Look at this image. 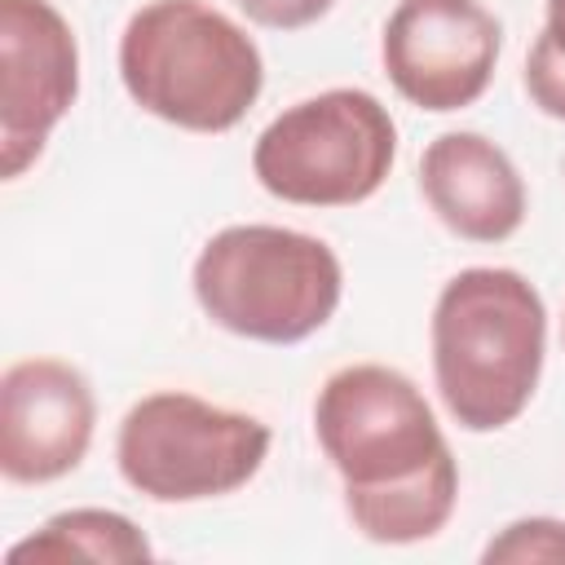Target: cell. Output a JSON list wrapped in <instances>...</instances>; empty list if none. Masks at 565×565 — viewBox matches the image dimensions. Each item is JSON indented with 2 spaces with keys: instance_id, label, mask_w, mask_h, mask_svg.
Wrapping results in <instances>:
<instances>
[{
  "instance_id": "12",
  "label": "cell",
  "mask_w": 565,
  "mask_h": 565,
  "mask_svg": "<svg viewBox=\"0 0 565 565\" xmlns=\"http://www.w3.org/2000/svg\"><path fill=\"white\" fill-rule=\"evenodd\" d=\"M486 565H547V561H565V521L556 516H521L512 525H503L486 547H481Z\"/></svg>"
},
{
  "instance_id": "15",
  "label": "cell",
  "mask_w": 565,
  "mask_h": 565,
  "mask_svg": "<svg viewBox=\"0 0 565 565\" xmlns=\"http://www.w3.org/2000/svg\"><path fill=\"white\" fill-rule=\"evenodd\" d=\"M543 35L565 53V0H547V22H543Z\"/></svg>"
},
{
  "instance_id": "8",
  "label": "cell",
  "mask_w": 565,
  "mask_h": 565,
  "mask_svg": "<svg viewBox=\"0 0 565 565\" xmlns=\"http://www.w3.org/2000/svg\"><path fill=\"white\" fill-rule=\"evenodd\" d=\"M79 97V44L53 0H0V172L18 181Z\"/></svg>"
},
{
  "instance_id": "2",
  "label": "cell",
  "mask_w": 565,
  "mask_h": 565,
  "mask_svg": "<svg viewBox=\"0 0 565 565\" xmlns=\"http://www.w3.org/2000/svg\"><path fill=\"white\" fill-rule=\"evenodd\" d=\"M433 384L463 433H499L530 406L547 358V305L508 265L459 269L433 305Z\"/></svg>"
},
{
  "instance_id": "3",
  "label": "cell",
  "mask_w": 565,
  "mask_h": 565,
  "mask_svg": "<svg viewBox=\"0 0 565 565\" xmlns=\"http://www.w3.org/2000/svg\"><path fill=\"white\" fill-rule=\"evenodd\" d=\"M124 93L185 132H230L265 88L256 40L203 0H150L119 35Z\"/></svg>"
},
{
  "instance_id": "9",
  "label": "cell",
  "mask_w": 565,
  "mask_h": 565,
  "mask_svg": "<svg viewBox=\"0 0 565 565\" xmlns=\"http://www.w3.org/2000/svg\"><path fill=\"white\" fill-rule=\"evenodd\" d=\"M93 428V384L71 362L22 358L0 375V472L13 486H49L75 472Z\"/></svg>"
},
{
  "instance_id": "11",
  "label": "cell",
  "mask_w": 565,
  "mask_h": 565,
  "mask_svg": "<svg viewBox=\"0 0 565 565\" xmlns=\"http://www.w3.org/2000/svg\"><path fill=\"white\" fill-rule=\"evenodd\" d=\"M150 556H154V547L137 530V521H128L124 512H110V508L53 512L35 534H26L22 543H13L4 552L9 565H26V561H49V565H66V561L132 565V561H150Z\"/></svg>"
},
{
  "instance_id": "1",
  "label": "cell",
  "mask_w": 565,
  "mask_h": 565,
  "mask_svg": "<svg viewBox=\"0 0 565 565\" xmlns=\"http://www.w3.org/2000/svg\"><path fill=\"white\" fill-rule=\"evenodd\" d=\"M313 433L344 481L353 530L384 547L424 543L446 530L459 503V463L411 375L384 362H353L322 380Z\"/></svg>"
},
{
  "instance_id": "6",
  "label": "cell",
  "mask_w": 565,
  "mask_h": 565,
  "mask_svg": "<svg viewBox=\"0 0 565 565\" xmlns=\"http://www.w3.org/2000/svg\"><path fill=\"white\" fill-rule=\"evenodd\" d=\"M274 433L247 411L181 388L146 393L115 433L119 477L154 503H199L243 490L269 459Z\"/></svg>"
},
{
  "instance_id": "13",
  "label": "cell",
  "mask_w": 565,
  "mask_h": 565,
  "mask_svg": "<svg viewBox=\"0 0 565 565\" xmlns=\"http://www.w3.org/2000/svg\"><path fill=\"white\" fill-rule=\"evenodd\" d=\"M525 93L547 119L565 124V53L543 31L525 53Z\"/></svg>"
},
{
  "instance_id": "4",
  "label": "cell",
  "mask_w": 565,
  "mask_h": 565,
  "mask_svg": "<svg viewBox=\"0 0 565 565\" xmlns=\"http://www.w3.org/2000/svg\"><path fill=\"white\" fill-rule=\"evenodd\" d=\"M190 287L221 331L256 344H300L335 318L344 265L318 234L225 225L199 247Z\"/></svg>"
},
{
  "instance_id": "5",
  "label": "cell",
  "mask_w": 565,
  "mask_h": 565,
  "mask_svg": "<svg viewBox=\"0 0 565 565\" xmlns=\"http://www.w3.org/2000/svg\"><path fill=\"white\" fill-rule=\"evenodd\" d=\"M397 124L366 88H327L274 115L252 146V177L296 207L366 203L393 172Z\"/></svg>"
},
{
  "instance_id": "14",
  "label": "cell",
  "mask_w": 565,
  "mask_h": 565,
  "mask_svg": "<svg viewBox=\"0 0 565 565\" xmlns=\"http://www.w3.org/2000/svg\"><path fill=\"white\" fill-rule=\"evenodd\" d=\"M247 22L265 26V31H300V26H313L318 18L331 13L335 0H234Z\"/></svg>"
},
{
  "instance_id": "7",
  "label": "cell",
  "mask_w": 565,
  "mask_h": 565,
  "mask_svg": "<svg viewBox=\"0 0 565 565\" xmlns=\"http://www.w3.org/2000/svg\"><path fill=\"white\" fill-rule=\"evenodd\" d=\"M503 26L481 0H397L380 35L388 84L428 115L472 106L499 66Z\"/></svg>"
},
{
  "instance_id": "10",
  "label": "cell",
  "mask_w": 565,
  "mask_h": 565,
  "mask_svg": "<svg viewBox=\"0 0 565 565\" xmlns=\"http://www.w3.org/2000/svg\"><path fill=\"white\" fill-rule=\"evenodd\" d=\"M419 190L433 216L468 243H503L525 221V181L503 146L455 128L424 146Z\"/></svg>"
},
{
  "instance_id": "16",
  "label": "cell",
  "mask_w": 565,
  "mask_h": 565,
  "mask_svg": "<svg viewBox=\"0 0 565 565\" xmlns=\"http://www.w3.org/2000/svg\"><path fill=\"white\" fill-rule=\"evenodd\" d=\"M561 340H565V322H561Z\"/></svg>"
}]
</instances>
